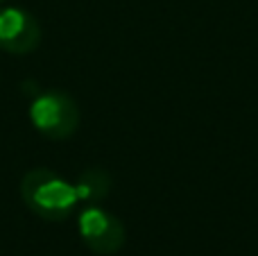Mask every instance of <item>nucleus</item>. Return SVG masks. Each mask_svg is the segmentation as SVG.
Listing matches in <instances>:
<instances>
[{
  "instance_id": "f257e3e1",
  "label": "nucleus",
  "mask_w": 258,
  "mask_h": 256,
  "mask_svg": "<svg viewBox=\"0 0 258 256\" xmlns=\"http://www.w3.org/2000/svg\"><path fill=\"white\" fill-rule=\"evenodd\" d=\"M21 200L36 218L45 222H63L80 204L71 181L48 168H32L21 179Z\"/></svg>"
},
{
  "instance_id": "f03ea898",
  "label": "nucleus",
  "mask_w": 258,
  "mask_h": 256,
  "mask_svg": "<svg viewBox=\"0 0 258 256\" xmlns=\"http://www.w3.org/2000/svg\"><path fill=\"white\" fill-rule=\"evenodd\" d=\"M30 120L50 141H66L80 127V107L66 91H41L30 104Z\"/></svg>"
},
{
  "instance_id": "7ed1b4c3",
  "label": "nucleus",
  "mask_w": 258,
  "mask_h": 256,
  "mask_svg": "<svg viewBox=\"0 0 258 256\" xmlns=\"http://www.w3.org/2000/svg\"><path fill=\"white\" fill-rule=\"evenodd\" d=\"M77 229H80V238L84 240L86 247L100 256H111L120 252L127 238L120 218L98 204H86V209L77 218Z\"/></svg>"
},
{
  "instance_id": "20e7f679",
  "label": "nucleus",
  "mask_w": 258,
  "mask_h": 256,
  "mask_svg": "<svg viewBox=\"0 0 258 256\" xmlns=\"http://www.w3.org/2000/svg\"><path fill=\"white\" fill-rule=\"evenodd\" d=\"M41 45V25L30 12L14 5L0 7V50L7 54L34 52Z\"/></svg>"
},
{
  "instance_id": "39448f33",
  "label": "nucleus",
  "mask_w": 258,
  "mask_h": 256,
  "mask_svg": "<svg viewBox=\"0 0 258 256\" xmlns=\"http://www.w3.org/2000/svg\"><path fill=\"white\" fill-rule=\"evenodd\" d=\"M111 175H109L104 168H98V166H91L77 177L75 181V190H77V198L80 202H86V204H100L109 198L111 193Z\"/></svg>"
},
{
  "instance_id": "423d86ee",
  "label": "nucleus",
  "mask_w": 258,
  "mask_h": 256,
  "mask_svg": "<svg viewBox=\"0 0 258 256\" xmlns=\"http://www.w3.org/2000/svg\"><path fill=\"white\" fill-rule=\"evenodd\" d=\"M0 3H5V0H0Z\"/></svg>"
}]
</instances>
